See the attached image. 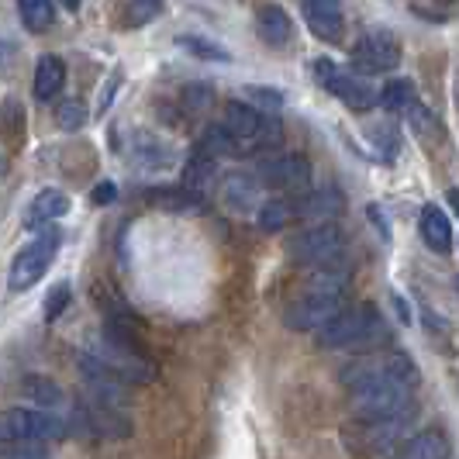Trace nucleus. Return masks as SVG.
I'll list each match as a JSON object with an SVG mask.
<instances>
[{
    "label": "nucleus",
    "mask_w": 459,
    "mask_h": 459,
    "mask_svg": "<svg viewBox=\"0 0 459 459\" xmlns=\"http://www.w3.org/2000/svg\"><path fill=\"white\" fill-rule=\"evenodd\" d=\"M418 367L404 352L359 356L342 369V384L359 418H394L414 408Z\"/></svg>",
    "instance_id": "1"
},
{
    "label": "nucleus",
    "mask_w": 459,
    "mask_h": 459,
    "mask_svg": "<svg viewBox=\"0 0 459 459\" xmlns=\"http://www.w3.org/2000/svg\"><path fill=\"white\" fill-rule=\"evenodd\" d=\"M345 290H349V270L342 263L315 270L307 287L283 311L287 328H294V332H322L325 325L345 307Z\"/></svg>",
    "instance_id": "2"
},
{
    "label": "nucleus",
    "mask_w": 459,
    "mask_h": 459,
    "mask_svg": "<svg viewBox=\"0 0 459 459\" xmlns=\"http://www.w3.org/2000/svg\"><path fill=\"white\" fill-rule=\"evenodd\" d=\"M384 335V318L377 315L373 304H359V307H342L332 322L318 332V345L322 349H356V345H369Z\"/></svg>",
    "instance_id": "3"
},
{
    "label": "nucleus",
    "mask_w": 459,
    "mask_h": 459,
    "mask_svg": "<svg viewBox=\"0 0 459 459\" xmlns=\"http://www.w3.org/2000/svg\"><path fill=\"white\" fill-rule=\"evenodd\" d=\"M221 125L235 138V152L238 156L263 152V149L276 145V138H280V128L259 108H253L249 100H229L225 104V115H221Z\"/></svg>",
    "instance_id": "4"
},
{
    "label": "nucleus",
    "mask_w": 459,
    "mask_h": 459,
    "mask_svg": "<svg viewBox=\"0 0 459 459\" xmlns=\"http://www.w3.org/2000/svg\"><path fill=\"white\" fill-rule=\"evenodd\" d=\"M287 255H290L298 266H311V270L335 266V263H342V255H345V235L335 221L307 225V229H300L298 235H290Z\"/></svg>",
    "instance_id": "5"
},
{
    "label": "nucleus",
    "mask_w": 459,
    "mask_h": 459,
    "mask_svg": "<svg viewBox=\"0 0 459 459\" xmlns=\"http://www.w3.org/2000/svg\"><path fill=\"white\" fill-rule=\"evenodd\" d=\"M69 425L63 414L42 411V408H11L0 421V436L4 442H35V446H46L56 438H66Z\"/></svg>",
    "instance_id": "6"
},
{
    "label": "nucleus",
    "mask_w": 459,
    "mask_h": 459,
    "mask_svg": "<svg viewBox=\"0 0 459 459\" xmlns=\"http://www.w3.org/2000/svg\"><path fill=\"white\" fill-rule=\"evenodd\" d=\"M59 231L56 229H46L39 231L28 246H24L22 253L14 255V263H11V290H28V287H35L42 276L48 273V266H52V259L59 255Z\"/></svg>",
    "instance_id": "7"
},
{
    "label": "nucleus",
    "mask_w": 459,
    "mask_h": 459,
    "mask_svg": "<svg viewBox=\"0 0 459 459\" xmlns=\"http://www.w3.org/2000/svg\"><path fill=\"white\" fill-rule=\"evenodd\" d=\"M414 408L394 418H359L356 425V449L367 456H384V453H397L408 442V429H411Z\"/></svg>",
    "instance_id": "8"
},
{
    "label": "nucleus",
    "mask_w": 459,
    "mask_h": 459,
    "mask_svg": "<svg viewBox=\"0 0 459 459\" xmlns=\"http://www.w3.org/2000/svg\"><path fill=\"white\" fill-rule=\"evenodd\" d=\"M315 76H318V87L325 93H332V97H339L349 111H369L377 100H380V93H373L367 87V80H359L356 73H349V69L335 66L332 59H318L315 63Z\"/></svg>",
    "instance_id": "9"
},
{
    "label": "nucleus",
    "mask_w": 459,
    "mask_h": 459,
    "mask_svg": "<svg viewBox=\"0 0 459 459\" xmlns=\"http://www.w3.org/2000/svg\"><path fill=\"white\" fill-rule=\"evenodd\" d=\"M401 63V42L394 31H384V28H373L367 35L356 39L352 46V66L359 73H391Z\"/></svg>",
    "instance_id": "10"
},
{
    "label": "nucleus",
    "mask_w": 459,
    "mask_h": 459,
    "mask_svg": "<svg viewBox=\"0 0 459 459\" xmlns=\"http://www.w3.org/2000/svg\"><path fill=\"white\" fill-rule=\"evenodd\" d=\"M259 180L273 190H283L287 197H304L311 186V166L300 152H283L273 160L259 162Z\"/></svg>",
    "instance_id": "11"
},
{
    "label": "nucleus",
    "mask_w": 459,
    "mask_h": 459,
    "mask_svg": "<svg viewBox=\"0 0 459 459\" xmlns=\"http://www.w3.org/2000/svg\"><path fill=\"white\" fill-rule=\"evenodd\" d=\"M221 201L235 211V214H259L263 207V180L259 173H249V169H229L221 177Z\"/></svg>",
    "instance_id": "12"
},
{
    "label": "nucleus",
    "mask_w": 459,
    "mask_h": 459,
    "mask_svg": "<svg viewBox=\"0 0 459 459\" xmlns=\"http://www.w3.org/2000/svg\"><path fill=\"white\" fill-rule=\"evenodd\" d=\"M304 22L315 39L322 42H339L345 28L342 0H304Z\"/></svg>",
    "instance_id": "13"
},
{
    "label": "nucleus",
    "mask_w": 459,
    "mask_h": 459,
    "mask_svg": "<svg viewBox=\"0 0 459 459\" xmlns=\"http://www.w3.org/2000/svg\"><path fill=\"white\" fill-rule=\"evenodd\" d=\"M121 152L128 156L132 166H142V169H162L173 160V145H166V142H160L149 132H132V135L125 138Z\"/></svg>",
    "instance_id": "14"
},
{
    "label": "nucleus",
    "mask_w": 459,
    "mask_h": 459,
    "mask_svg": "<svg viewBox=\"0 0 459 459\" xmlns=\"http://www.w3.org/2000/svg\"><path fill=\"white\" fill-rule=\"evenodd\" d=\"M69 211V194L59 190V186H46L35 194V201L28 207V218H24V229L42 231L46 225H52L56 218H63Z\"/></svg>",
    "instance_id": "15"
},
{
    "label": "nucleus",
    "mask_w": 459,
    "mask_h": 459,
    "mask_svg": "<svg viewBox=\"0 0 459 459\" xmlns=\"http://www.w3.org/2000/svg\"><path fill=\"white\" fill-rule=\"evenodd\" d=\"M255 31H259V39L266 42V46H290V39H294V24H290V14L283 11V7H276V4H266V7H259L255 11Z\"/></svg>",
    "instance_id": "16"
},
{
    "label": "nucleus",
    "mask_w": 459,
    "mask_h": 459,
    "mask_svg": "<svg viewBox=\"0 0 459 459\" xmlns=\"http://www.w3.org/2000/svg\"><path fill=\"white\" fill-rule=\"evenodd\" d=\"M298 207H300V218H311V221H332V218H339L342 214V194L335 190V186H322V190H307L304 197H298Z\"/></svg>",
    "instance_id": "17"
},
{
    "label": "nucleus",
    "mask_w": 459,
    "mask_h": 459,
    "mask_svg": "<svg viewBox=\"0 0 459 459\" xmlns=\"http://www.w3.org/2000/svg\"><path fill=\"white\" fill-rule=\"evenodd\" d=\"M421 238L432 253H449L453 249V221L449 214L438 204H425L421 207Z\"/></svg>",
    "instance_id": "18"
},
{
    "label": "nucleus",
    "mask_w": 459,
    "mask_h": 459,
    "mask_svg": "<svg viewBox=\"0 0 459 459\" xmlns=\"http://www.w3.org/2000/svg\"><path fill=\"white\" fill-rule=\"evenodd\" d=\"M394 459H449V436L442 429H425L408 438Z\"/></svg>",
    "instance_id": "19"
},
{
    "label": "nucleus",
    "mask_w": 459,
    "mask_h": 459,
    "mask_svg": "<svg viewBox=\"0 0 459 459\" xmlns=\"http://www.w3.org/2000/svg\"><path fill=\"white\" fill-rule=\"evenodd\" d=\"M63 83H66V63L59 59V56H46V59H39V66H35V83H31V91L39 100H56L59 93H63Z\"/></svg>",
    "instance_id": "20"
},
{
    "label": "nucleus",
    "mask_w": 459,
    "mask_h": 459,
    "mask_svg": "<svg viewBox=\"0 0 459 459\" xmlns=\"http://www.w3.org/2000/svg\"><path fill=\"white\" fill-rule=\"evenodd\" d=\"M294 218H300V207L294 197H287V194H280V197H270V201H263L259 207V214H255V225L263 231H283Z\"/></svg>",
    "instance_id": "21"
},
{
    "label": "nucleus",
    "mask_w": 459,
    "mask_h": 459,
    "mask_svg": "<svg viewBox=\"0 0 459 459\" xmlns=\"http://www.w3.org/2000/svg\"><path fill=\"white\" fill-rule=\"evenodd\" d=\"M22 394L28 404H35V408H42V411H56V408H63V387L56 384V380H48V377H39V373H31V377H24L22 380Z\"/></svg>",
    "instance_id": "22"
},
{
    "label": "nucleus",
    "mask_w": 459,
    "mask_h": 459,
    "mask_svg": "<svg viewBox=\"0 0 459 459\" xmlns=\"http://www.w3.org/2000/svg\"><path fill=\"white\" fill-rule=\"evenodd\" d=\"M418 91H414L411 80L397 76V80H387L384 91H380V108L384 111H394V115H408L411 108H418Z\"/></svg>",
    "instance_id": "23"
},
{
    "label": "nucleus",
    "mask_w": 459,
    "mask_h": 459,
    "mask_svg": "<svg viewBox=\"0 0 459 459\" xmlns=\"http://www.w3.org/2000/svg\"><path fill=\"white\" fill-rule=\"evenodd\" d=\"M18 14H22V24L31 35H46L56 22L52 0H18Z\"/></svg>",
    "instance_id": "24"
},
{
    "label": "nucleus",
    "mask_w": 459,
    "mask_h": 459,
    "mask_svg": "<svg viewBox=\"0 0 459 459\" xmlns=\"http://www.w3.org/2000/svg\"><path fill=\"white\" fill-rule=\"evenodd\" d=\"M162 0H125L121 7V24L125 28H145L152 18H160Z\"/></svg>",
    "instance_id": "25"
},
{
    "label": "nucleus",
    "mask_w": 459,
    "mask_h": 459,
    "mask_svg": "<svg viewBox=\"0 0 459 459\" xmlns=\"http://www.w3.org/2000/svg\"><path fill=\"white\" fill-rule=\"evenodd\" d=\"M177 46L186 48V52L197 56V59H207V63H231V56L225 52V48L218 46V42H207V39H201V35H180Z\"/></svg>",
    "instance_id": "26"
},
{
    "label": "nucleus",
    "mask_w": 459,
    "mask_h": 459,
    "mask_svg": "<svg viewBox=\"0 0 459 459\" xmlns=\"http://www.w3.org/2000/svg\"><path fill=\"white\" fill-rule=\"evenodd\" d=\"M56 125L66 128V132L83 128V125H87V108H83L80 100H63V104L56 108Z\"/></svg>",
    "instance_id": "27"
},
{
    "label": "nucleus",
    "mask_w": 459,
    "mask_h": 459,
    "mask_svg": "<svg viewBox=\"0 0 459 459\" xmlns=\"http://www.w3.org/2000/svg\"><path fill=\"white\" fill-rule=\"evenodd\" d=\"M369 138L377 142L380 160H394V156H397V128H394V125H387V121L373 125V128H369Z\"/></svg>",
    "instance_id": "28"
},
{
    "label": "nucleus",
    "mask_w": 459,
    "mask_h": 459,
    "mask_svg": "<svg viewBox=\"0 0 459 459\" xmlns=\"http://www.w3.org/2000/svg\"><path fill=\"white\" fill-rule=\"evenodd\" d=\"M246 100H249L253 108H259L263 115H276L280 104H283V93L266 91V87H249V91H246Z\"/></svg>",
    "instance_id": "29"
},
{
    "label": "nucleus",
    "mask_w": 459,
    "mask_h": 459,
    "mask_svg": "<svg viewBox=\"0 0 459 459\" xmlns=\"http://www.w3.org/2000/svg\"><path fill=\"white\" fill-rule=\"evenodd\" d=\"M66 304H69V283H56L52 290H48V298H46V322H56L63 311H66Z\"/></svg>",
    "instance_id": "30"
},
{
    "label": "nucleus",
    "mask_w": 459,
    "mask_h": 459,
    "mask_svg": "<svg viewBox=\"0 0 459 459\" xmlns=\"http://www.w3.org/2000/svg\"><path fill=\"white\" fill-rule=\"evenodd\" d=\"M0 459H48V453L35 442H11Z\"/></svg>",
    "instance_id": "31"
},
{
    "label": "nucleus",
    "mask_w": 459,
    "mask_h": 459,
    "mask_svg": "<svg viewBox=\"0 0 459 459\" xmlns=\"http://www.w3.org/2000/svg\"><path fill=\"white\" fill-rule=\"evenodd\" d=\"M117 197V186L111 184V180H104V184H97V190H93V204H111Z\"/></svg>",
    "instance_id": "32"
},
{
    "label": "nucleus",
    "mask_w": 459,
    "mask_h": 459,
    "mask_svg": "<svg viewBox=\"0 0 459 459\" xmlns=\"http://www.w3.org/2000/svg\"><path fill=\"white\" fill-rule=\"evenodd\" d=\"M115 91H117V76L104 87V93H100V108H97V115H104V111H108V100L115 97Z\"/></svg>",
    "instance_id": "33"
},
{
    "label": "nucleus",
    "mask_w": 459,
    "mask_h": 459,
    "mask_svg": "<svg viewBox=\"0 0 459 459\" xmlns=\"http://www.w3.org/2000/svg\"><path fill=\"white\" fill-rule=\"evenodd\" d=\"M449 204H453V211H456V218H459V190H453V194H449Z\"/></svg>",
    "instance_id": "34"
},
{
    "label": "nucleus",
    "mask_w": 459,
    "mask_h": 459,
    "mask_svg": "<svg viewBox=\"0 0 459 459\" xmlns=\"http://www.w3.org/2000/svg\"><path fill=\"white\" fill-rule=\"evenodd\" d=\"M59 4H63L66 11H76V7H80V0H59Z\"/></svg>",
    "instance_id": "35"
},
{
    "label": "nucleus",
    "mask_w": 459,
    "mask_h": 459,
    "mask_svg": "<svg viewBox=\"0 0 459 459\" xmlns=\"http://www.w3.org/2000/svg\"><path fill=\"white\" fill-rule=\"evenodd\" d=\"M456 294H459V280H456Z\"/></svg>",
    "instance_id": "36"
}]
</instances>
